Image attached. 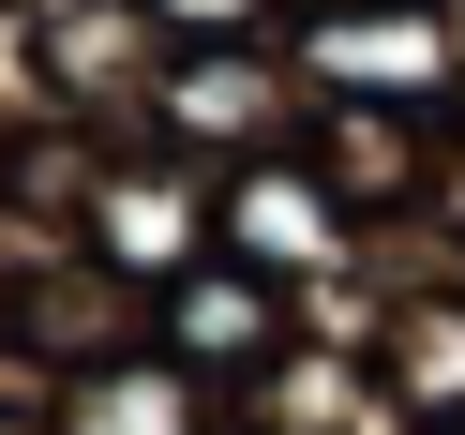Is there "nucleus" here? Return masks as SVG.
Segmentation results:
<instances>
[{"instance_id": "obj_2", "label": "nucleus", "mask_w": 465, "mask_h": 435, "mask_svg": "<svg viewBox=\"0 0 465 435\" xmlns=\"http://www.w3.org/2000/svg\"><path fill=\"white\" fill-rule=\"evenodd\" d=\"M75 255H91L105 285H135V301H165L181 271H211L225 225H211V165L151 151V135H105L91 181H75Z\"/></svg>"}, {"instance_id": "obj_4", "label": "nucleus", "mask_w": 465, "mask_h": 435, "mask_svg": "<svg viewBox=\"0 0 465 435\" xmlns=\"http://www.w3.org/2000/svg\"><path fill=\"white\" fill-rule=\"evenodd\" d=\"M285 45H301V91L315 105H465L450 0H315Z\"/></svg>"}, {"instance_id": "obj_5", "label": "nucleus", "mask_w": 465, "mask_h": 435, "mask_svg": "<svg viewBox=\"0 0 465 435\" xmlns=\"http://www.w3.org/2000/svg\"><path fill=\"white\" fill-rule=\"evenodd\" d=\"M301 315H315L301 285H271V271H241V255H211V271H181V285L151 301V345H181L225 405H255V391H285V375L315 361Z\"/></svg>"}, {"instance_id": "obj_6", "label": "nucleus", "mask_w": 465, "mask_h": 435, "mask_svg": "<svg viewBox=\"0 0 465 435\" xmlns=\"http://www.w3.org/2000/svg\"><path fill=\"white\" fill-rule=\"evenodd\" d=\"M165 45H255V31H301V0H135Z\"/></svg>"}, {"instance_id": "obj_3", "label": "nucleus", "mask_w": 465, "mask_h": 435, "mask_svg": "<svg viewBox=\"0 0 465 435\" xmlns=\"http://www.w3.org/2000/svg\"><path fill=\"white\" fill-rule=\"evenodd\" d=\"M211 225H225V255H241V271L301 285V301H345V285H361V255H375L361 195L315 165V135H301V151H255V165H225V181H211Z\"/></svg>"}, {"instance_id": "obj_1", "label": "nucleus", "mask_w": 465, "mask_h": 435, "mask_svg": "<svg viewBox=\"0 0 465 435\" xmlns=\"http://www.w3.org/2000/svg\"><path fill=\"white\" fill-rule=\"evenodd\" d=\"M151 151H181V165H255V151H301L315 135V91H301V45L285 31H255V45H165V75H151Z\"/></svg>"}, {"instance_id": "obj_7", "label": "nucleus", "mask_w": 465, "mask_h": 435, "mask_svg": "<svg viewBox=\"0 0 465 435\" xmlns=\"http://www.w3.org/2000/svg\"><path fill=\"white\" fill-rule=\"evenodd\" d=\"M450 31H465V0H450Z\"/></svg>"}]
</instances>
